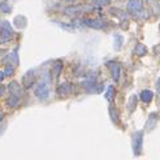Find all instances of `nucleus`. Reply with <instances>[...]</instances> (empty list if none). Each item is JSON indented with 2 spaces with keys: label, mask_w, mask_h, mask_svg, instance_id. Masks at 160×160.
<instances>
[{
  "label": "nucleus",
  "mask_w": 160,
  "mask_h": 160,
  "mask_svg": "<svg viewBox=\"0 0 160 160\" xmlns=\"http://www.w3.org/2000/svg\"><path fill=\"white\" fill-rule=\"evenodd\" d=\"M113 97H115V87L109 86L107 92H106V98H107V100H112V99H113Z\"/></svg>",
  "instance_id": "20"
},
{
  "label": "nucleus",
  "mask_w": 160,
  "mask_h": 160,
  "mask_svg": "<svg viewBox=\"0 0 160 160\" xmlns=\"http://www.w3.org/2000/svg\"><path fill=\"white\" fill-rule=\"evenodd\" d=\"M4 53H5V50H0V58H2Z\"/></svg>",
  "instance_id": "28"
},
{
  "label": "nucleus",
  "mask_w": 160,
  "mask_h": 160,
  "mask_svg": "<svg viewBox=\"0 0 160 160\" xmlns=\"http://www.w3.org/2000/svg\"><path fill=\"white\" fill-rule=\"evenodd\" d=\"M8 87H9L11 94H14V95H17V97H20V94H21V87H20V85L16 82V81H12Z\"/></svg>",
  "instance_id": "15"
},
{
  "label": "nucleus",
  "mask_w": 160,
  "mask_h": 160,
  "mask_svg": "<svg viewBox=\"0 0 160 160\" xmlns=\"http://www.w3.org/2000/svg\"><path fill=\"white\" fill-rule=\"evenodd\" d=\"M72 92V85L68 83V82H64L61 83L59 87H58V94L60 95V97H68V95Z\"/></svg>",
  "instance_id": "9"
},
{
  "label": "nucleus",
  "mask_w": 160,
  "mask_h": 160,
  "mask_svg": "<svg viewBox=\"0 0 160 160\" xmlns=\"http://www.w3.org/2000/svg\"><path fill=\"white\" fill-rule=\"evenodd\" d=\"M156 89H158V92L160 94V78L158 79V82H156Z\"/></svg>",
  "instance_id": "26"
},
{
  "label": "nucleus",
  "mask_w": 160,
  "mask_h": 160,
  "mask_svg": "<svg viewBox=\"0 0 160 160\" xmlns=\"http://www.w3.org/2000/svg\"><path fill=\"white\" fill-rule=\"evenodd\" d=\"M13 25L17 28V29H23V28H26V25H28L26 17H25V16H22V14L16 16V17L13 18Z\"/></svg>",
  "instance_id": "10"
},
{
  "label": "nucleus",
  "mask_w": 160,
  "mask_h": 160,
  "mask_svg": "<svg viewBox=\"0 0 160 160\" xmlns=\"http://www.w3.org/2000/svg\"><path fill=\"white\" fill-rule=\"evenodd\" d=\"M108 112H109L111 120H112V121H113L115 124H117V122H118V112H117V109H116L113 106H111L109 109H108Z\"/></svg>",
  "instance_id": "17"
},
{
  "label": "nucleus",
  "mask_w": 160,
  "mask_h": 160,
  "mask_svg": "<svg viewBox=\"0 0 160 160\" xmlns=\"http://www.w3.org/2000/svg\"><path fill=\"white\" fill-rule=\"evenodd\" d=\"M135 106H137V99H135V97H132L130 100H129V106H128V108H129L130 112H133Z\"/></svg>",
  "instance_id": "23"
},
{
  "label": "nucleus",
  "mask_w": 160,
  "mask_h": 160,
  "mask_svg": "<svg viewBox=\"0 0 160 160\" xmlns=\"http://www.w3.org/2000/svg\"><path fill=\"white\" fill-rule=\"evenodd\" d=\"M4 77H5V76H4V72H0V82H2L3 79H4Z\"/></svg>",
  "instance_id": "27"
},
{
  "label": "nucleus",
  "mask_w": 160,
  "mask_h": 160,
  "mask_svg": "<svg viewBox=\"0 0 160 160\" xmlns=\"http://www.w3.org/2000/svg\"><path fill=\"white\" fill-rule=\"evenodd\" d=\"M5 92V86H3V85H0V97Z\"/></svg>",
  "instance_id": "25"
},
{
  "label": "nucleus",
  "mask_w": 160,
  "mask_h": 160,
  "mask_svg": "<svg viewBox=\"0 0 160 160\" xmlns=\"http://www.w3.org/2000/svg\"><path fill=\"white\" fill-rule=\"evenodd\" d=\"M158 120H159V115L158 113H151L150 117H148V122H147L146 128H147V129H150V128H151V129H154L156 122H158Z\"/></svg>",
  "instance_id": "14"
},
{
  "label": "nucleus",
  "mask_w": 160,
  "mask_h": 160,
  "mask_svg": "<svg viewBox=\"0 0 160 160\" xmlns=\"http://www.w3.org/2000/svg\"><path fill=\"white\" fill-rule=\"evenodd\" d=\"M34 94H35V97H38L39 99H47V98H48V94H50L48 85H47L44 81H42L41 83L35 87Z\"/></svg>",
  "instance_id": "3"
},
{
  "label": "nucleus",
  "mask_w": 160,
  "mask_h": 160,
  "mask_svg": "<svg viewBox=\"0 0 160 160\" xmlns=\"http://www.w3.org/2000/svg\"><path fill=\"white\" fill-rule=\"evenodd\" d=\"M108 2H109V0H94V3L97 4V5H100V7L102 5H106Z\"/></svg>",
  "instance_id": "24"
},
{
  "label": "nucleus",
  "mask_w": 160,
  "mask_h": 160,
  "mask_svg": "<svg viewBox=\"0 0 160 160\" xmlns=\"http://www.w3.org/2000/svg\"><path fill=\"white\" fill-rule=\"evenodd\" d=\"M13 37V29L8 21H3L2 28H0V44L9 42Z\"/></svg>",
  "instance_id": "1"
},
{
  "label": "nucleus",
  "mask_w": 160,
  "mask_h": 160,
  "mask_svg": "<svg viewBox=\"0 0 160 160\" xmlns=\"http://www.w3.org/2000/svg\"><path fill=\"white\" fill-rule=\"evenodd\" d=\"M35 82V76H34V70H28L22 78V85L25 89H30L31 86Z\"/></svg>",
  "instance_id": "6"
},
{
  "label": "nucleus",
  "mask_w": 160,
  "mask_h": 160,
  "mask_svg": "<svg viewBox=\"0 0 160 160\" xmlns=\"http://www.w3.org/2000/svg\"><path fill=\"white\" fill-rule=\"evenodd\" d=\"M18 103H20V97H17V95H14V94H11L9 97H8V99H7V104H8V107H11V108H14Z\"/></svg>",
  "instance_id": "12"
},
{
  "label": "nucleus",
  "mask_w": 160,
  "mask_h": 160,
  "mask_svg": "<svg viewBox=\"0 0 160 160\" xmlns=\"http://www.w3.org/2000/svg\"><path fill=\"white\" fill-rule=\"evenodd\" d=\"M122 46V37L121 35H115V48L120 50Z\"/></svg>",
  "instance_id": "21"
},
{
  "label": "nucleus",
  "mask_w": 160,
  "mask_h": 160,
  "mask_svg": "<svg viewBox=\"0 0 160 160\" xmlns=\"http://www.w3.org/2000/svg\"><path fill=\"white\" fill-rule=\"evenodd\" d=\"M64 2H74V0H64Z\"/></svg>",
  "instance_id": "29"
},
{
  "label": "nucleus",
  "mask_w": 160,
  "mask_h": 160,
  "mask_svg": "<svg viewBox=\"0 0 160 160\" xmlns=\"http://www.w3.org/2000/svg\"><path fill=\"white\" fill-rule=\"evenodd\" d=\"M107 67L111 70L112 78H113L115 81H118L120 76H121V65H120L118 62H116V61H108L107 62Z\"/></svg>",
  "instance_id": "5"
},
{
  "label": "nucleus",
  "mask_w": 160,
  "mask_h": 160,
  "mask_svg": "<svg viewBox=\"0 0 160 160\" xmlns=\"http://www.w3.org/2000/svg\"><path fill=\"white\" fill-rule=\"evenodd\" d=\"M8 60H9L11 65H13V67L18 65V53H17V50H14L13 52H11V55L8 56Z\"/></svg>",
  "instance_id": "16"
},
{
  "label": "nucleus",
  "mask_w": 160,
  "mask_h": 160,
  "mask_svg": "<svg viewBox=\"0 0 160 160\" xmlns=\"http://www.w3.org/2000/svg\"><path fill=\"white\" fill-rule=\"evenodd\" d=\"M139 98H141V100L143 103H150L154 98V94H152V91H150V90H143L139 94Z\"/></svg>",
  "instance_id": "11"
},
{
  "label": "nucleus",
  "mask_w": 160,
  "mask_h": 160,
  "mask_svg": "<svg viewBox=\"0 0 160 160\" xmlns=\"http://www.w3.org/2000/svg\"><path fill=\"white\" fill-rule=\"evenodd\" d=\"M83 23H85L86 26L94 28V29H103V28L106 26L103 21H100V20H92V18H86V20H83Z\"/></svg>",
  "instance_id": "8"
},
{
  "label": "nucleus",
  "mask_w": 160,
  "mask_h": 160,
  "mask_svg": "<svg viewBox=\"0 0 160 160\" xmlns=\"http://www.w3.org/2000/svg\"><path fill=\"white\" fill-rule=\"evenodd\" d=\"M0 11L4 12V13H11V11H12V7L9 5V3H8L7 0H4V2L0 3Z\"/></svg>",
  "instance_id": "19"
},
{
  "label": "nucleus",
  "mask_w": 160,
  "mask_h": 160,
  "mask_svg": "<svg viewBox=\"0 0 160 160\" xmlns=\"http://www.w3.org/2000/svg\"><path fill=\"white\" fill-rule=\"evenodd\" d=\"M134 53L135 55H138V56H143V55H146L147 53V48L145 47V44H137L135 46V48H134Z\"/></svg>",
  "instance_id": "18"
},
{
  "label": "nucleus",
  "mask_w": 160,
  "mask_h": 160,
  "mask_svg": "<svg viewBox=\"0 0 160 160\" xmlns=\"http://www.w3.org/2000/svg\"><path fill=\"white\" fill-rule=\"evenodd\" d=\"M61 69H62V62H61V61H56V62L53 64V67H52V70H51L52 77H53V78L59 77V74L61 73Z\"/></svg>",
  "instance_id": "13"
},
{
  "label": "nucleus",
  "mask_w": 160,
  "mask_h": 160,
  "mask_svg": "<svg viewBox=\"0 0 160 160\" xmlns=\"http://www.w3.org/2000/svg\"><path fill=\"white\" fill-rule=\"evenodd\" d=\"M142 141H143V133L142 132H137L133 134V150L135 155H139L142 151Z\"/></svg>",
  "instance_id": "4"
},
{
  "label": "nucleus",
  "mask_w": 160,
  "mask_h": 160,
  "mask_svg": "<svg viewBox=\"0 0 160 160\" xmlns=\"http://www.w3.org/2000/svg\"><path fill=\"white\" fill-rule=\"evenodd\" d=\"M128 11L132 13H137L142 11V0H129L126 4Z\"/></svg>",
  "instance_id": "7"
},
{
  "label": "nucleus",
  "mask_w": 160,
  "mask_h": 160,
  "mask_svg": "<svg viewBox=\"0 0 160 160\" xmlns=\"http://www.w3.org/2000/svg\"><path fill=\"white\" fill-rule=\"evenodd\" d=\"M82 85H83V87L86 89L87 92H102V91H103V89H102L103 86H102V85L98 86L97 79H95V78H89V79H86V81H85Z\"/></svg>",
  "instance_id": "2"
},
{
  "label": "nucleus",
  "mask_w": 160,
  "mask_h": 160,
  "mask_svg": "<svg viewBox=\"0 0 160 160\" xmlns=\"http://www.w3.org/2000/svg\"><path fill=\"white\" fill-rule=\"evenodd\" d=\"M3 72H4V76H8V77H9V76H12V74L14 73V67L11 65V64H8V65L5 67V69H4Z\"/></svg>",
  "instance_id": "22"
}]
</instances>
